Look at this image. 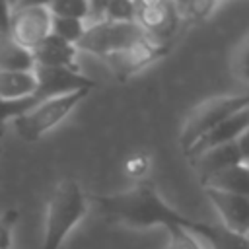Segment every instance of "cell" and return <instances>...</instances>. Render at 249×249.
I'll return each instance as SVG.
<instances>
[{
	"label": "cell",
	"instance_id": "cell-1",
	"mask_svg": "<svg viewBox=\"0 0 249 249\" xmlns=\"http://www.w3.org/2000/svg\"><path fill=\"white\" fill-rule=\"evenodd\" d=\"M93 202L109 220L134 228H152V226H165L167 230L183 228L195 233L204 243L210 239L214 231V226L204 222H195L179 214L150 185H136L117 195L93 196Z\"/></svg>",
	"mask_w": 249,
	"mask_h": 249
},
{
	"label": "cell",
	"instance_id": "cell-2",
	"mask_svg": "<svg viewBox=\"0 0 249 249\" xmlns=\"http://www.w3.org/2000/svg\"><path fill=\"white\" fill-rule=\"evenodd\" d=\"M88 212V200L74 179L60 181L47 204L45 233L41 249H60L68 233Z\"/></svg>",
	"mask_w": 249,
	"mask_h": 249
},
{
	"label": "cell",
	"instance_id": "cell-3",
	"mask_svg": "<svg viewBox=\"0 0 249 249\" xmlns=\"http://www.w3.org/2000/svg\"><path fill=\"white\" fill-rule=\"evenodd\" d=\"M88 93H89V89H78V91H72V93H64V95H56V97L37 101L27 113L14 119L16 132L27 142L39 140L49 130L58 126L74 111V107L82 99L88 97Z\"/></svg>",
	"mask_w": 249,
	"mask_h": 249
},
{
	"label": "cell",
	"instance_id": "cell-4",
	"mask_svg": "<svg viewBox=\"0 0 249 249\" xmlns=\"http://www.w3.org/2000/svg\"><path fill=\"white\" fill-rule=\"evenodd\" d=\"M146 33L140 29V25L136 21L119 23V21L99 19V21L88 23L76 49L97 54L101 58H107L115 53L124 51L126 47H130L134 41H138Z\"/></svg>",
	"mask_w": 249,
	"mask_h": 249
},
{
	"label": "cell",
	"instance_id": "cell-5",
	"mask_svg": "<svg viewBox=\"0 0 249 249\" xmlns=\"http://www.w3.org/2000/svg\"><path fill=\"white\" fill-rule=\"evenodd\" d=\"M245 107H249V93H226L198 105L183 126L181 132L183 152H187L200 136H204L216 124H220L222 121H226L228 117H231L233 113Z\"/></svg>",
	"mask_w": 249,
	"mask_h": 249
},
{
	"label": "cell",
	"instance_id": "cell-6",
	"mask_svg": "<svg viewBox=\"0 0 249 249\" xmlns=\"http://www.w3.org/2000/svg\"><path fill=\"white\" fill-rule=\"evenodd\" d=\"M51 23L53 14L49 8H14L8 37L33 51L47 35H51Z\"/></svg>",
	"mask_w": 249,
	"mask_h": 249
},
{
	"label": "cell",
	"instance_id": "cell-7",
	"mask_svg": "<svg viewBox=\"0 0 249 249\" xmlns=\"http://www.w3.org/2000/svg\"><path fill=\"white\" fill-rule=\"evenodd\" d=\"M167 51H169V43H160V41H154L148 35H144L138 41H134L130 47H126L124 51L115 53V54L107 56L105 60L115 70V74L121 80H124V78L132 76L134 72H138L140 68L148 66L150 62H156L158 58H161Z\"/></svg>",
	"mask_w": 249,
	"mask_h": 249
},
{
	"label": "cell",
	"instance_id": "cell-8",
	"mask_svg": "<svg viewBox=\"0 0 249 249\" xmlns=\"http://www.w3.org/2000/svg\"><path fill=\"white\" fill-rule=\"evenodd\" d=\"M37 89L35 99L43 101L49 97L72 93L78 89H91L93 82L72 68H58V66H35L33 68Z\"/></svg>",
	"mask_w": 249,
	"mask_h": 249
},
{
	"label": "cell",
	"instance_id": "cell-9",
	"mask_svg": "<svg viewBox=\"0 0 249 249\" xmlns=\"http://www.w3.org/2000/svg\"><path fill=\"white\" fill-rule=\"evenodd\" d=\"M204 193L212 206L218 210L222 226L233 233L249 237V196L231 195L210 187H204Z\"/></svg>",
	"mask_w": 249,
	"mask_h": 249
},
{
	"label": "cell",
	"instance_id": "cell-10",
	"mask_svg": "<svg viewBox=\"0 0 249 249\" xmlns=\"http://www.w3.org/2000/svg\"><path fill=\"white\" fill-rule=\"evenodd\" d=\"M134 21L140 25V29L154 41L160 43H169L177 21H179V12L175 4L169 0L161 6L154 8H136V18Z\"/></svg>",
	"mask_w": 249,
	"mask_h": 249
},
{
	"label": "cell",
	"instance_id": "cell-11",
	"mask_svg": "<svg viewBox=\"0 0 249 249\" xmlns=\"http://www.w3.org/2000/svg\"><path fill=\"white\" fill-rule=\"evenodd\" d=\"M249 128V107L233 113L231 117H228L226 121H222L220 124H216L212 130H208L204 136H200L187 152L185 156H189L191 160L196 158L198 154L210 150V148H216V146H222V144H230V142H235L239 138V134Z\"/></svg>",
	"mask_w": 249,
	"mask_h": 249
},
{
	"label": "cell",
	"instance_id": "cell-12",
	"mask_svg": "<svg viewBox=\"0 0 249 249\" xmlns=\"http://www.w3.org/2000/svg\"><path fill=\"white\" fill-rule=\"evenodd\" d=\"M31 53H33L35 66H58V68L78 70L76 66L78 49L53 33L47 35Z\"/></svg>",
	"mask_w": 249,
	"mask_h": 249
},
{
	"label": "cell",
	"instance_id": "cell-13",
	"mask_svg": "<svg viewBox=\"0 0 249 249\" xmlns=\"http://www.w3.org/2000/svg\"><path fill=\"white\" fill-rule=\"evenodd\" d=\"M235 163H241V156H239V150H237L235 142L210 148V150L198 154L196 158H193V165H195L202 185L210 177H214L216 173H220V171H224V169H228Z\"/></svg>",
	"mask_w": 249,
	"mask_h": 249
},
{
	"label": "cell",
	"instance_id": "cell-14",
	"mask_svg": "<svg viewBox=\"0 0 249 249\" xmlns=\"http://www.w3.org/2000/svg\"><path fill=\"white\" fill-rule=\"evenodd\" d=\"M37 80L31 72H10L0 70V99L4 101H19L27 97H35Z\"/></svg>",
	"mask_w": 249,
	"mask_h": 249
},
{
	"label": "cell",
	"instance_id": "cell-15",
	"mask_svg": "<svg viewBox=\"0 0 249 249\" xmlns=\"http://www.w3.org/2000/svg\"><path fill=\"white\" fill-rule=\"evenodd\" d=\"M204 187L231 193V195L249 196V163L241 161V163H235V165L216 173L214 177H210L204 183Z\"/></svg>",
	"mask_w": 249,
	"mask_h": 249
},
{
	"label": "cell",
	"instance_id": "cell-16",
	"mask_svg": "<svg viewBox=\"0 0 249 249\" xmlns=\"http://www.w3.org/2000/svg\"><path fill=\"white\" fill-rule=\"evenodd\" d=\"M35 68L33 53L10 37H0V70L10 72H31Z\"/></svg>",
	"mask_w": 249,
	"mask_h": 249
},
{
	"label": "cell",
	"instance_id": "cell-17",
	"mask_svg": "<svg viewBox=\"0 0 249 249\" xmlns=\"http://www.w3.org/2000/svg\"><path fill=\"white\" fill-rule=\"evenodd\" d=\"M88 27V21L84 19H76V18H60V16H53V23H51V33L60 37L62 41L70 43V45H78V41L82 39L84 31Z\"/></svg>",
	"mask_w": 249,
	"mask_h": 249
},
{
	"label": "cell",
	"instance_id": "cell-18",
	"mask_svg": "<svg viewBox=\"0 0 249 249\" xmlns=\"http://www.w3.org/2000/svg\"><path fill=\"white\" fill-rule=\"evenodd\" d=\"M208 249H249V237L233 233L224 226H214L210 239L206 241Z\"/></svg>",
	"mask_w": 249,
	"mask_h": 249
},
{
	"label": "cell",
	"instance_id": "cell-19",
	"mask_svg": "<svg viewBox=\"0 0 249 249\" xmlns=\"http://www.w3.org/2000/svg\"><path fill=\"white\" fill-rule=\"evenodd\" d=\"M53 16H60V18H76V19H84L88 21V0H53V4L49 6Z\"/></svg>",
	"mask_w": 249,
	"mask_h": 249
},
{
	"label": "cell",
	"instance_id": "cell-20",
	"mask_svg": "<svg viewBox=\"0 0 249 249\" xmlns=\"http://www.w3.org/2000/svg\"><path fill=\"white\" fill-rule=\"evenodd\" d=\"M134 18H136V2L134 0H111L105 10V16H103V19L119 21V23L134 21Z\"/></svg>",
	"mask_w": 249,
	"mask_h": 249
},
{
	"label": "cell",
	"instance_id": "cell-21",
	"mask_svg": "<svg viewBox=\"0 0 249 249\" xmlns=\"http://www.w3.org/2000/svg\"><path fill=\"white\" fill-rule=\"evenodd\" d=\"M165 249H208V247L195 233H191L183 228H171L169 230V243Z\"/></svg>",
	"mask_w": 249,
	"mask_h": 249
},
{
	"label": "cell",
	"instance_id": "cell-22",
	"mask_svg": "<svg viewBox=\"0 0 249 249\" xmlns=\"http://www.w3.org/2000/svg\"><path fill=\"white\" fill-rule=\"evenodd\" d=\"M37 103L35 97H27V99H19V101H4L0 99V126L8 121H14L16 117L27 113L33 105Z\"/></svg>",
	"mask_w": 249,
	"mask_h": 249
},
{
	"label": "cell",
	"instance_id": "cell-23",
	"mask_svg": "<svg viewBox=\"0 0 249 249\" xmlns=\"http://www.w3.org/2000/svg\"><path fill=\"white\" fill-rule=\"evenodd\" d=\"M216 4L218 0H187V4L183 6L179 14L189 19H204L214 10Z\"/></svg>",
	"mask_w": 249,
	"mask_h": 249
},
{
	"label": "cell",
	"instance_id": "cell-24",
	"mask_svg": "<svg viewBox=\"0 0 249 249\" xmlns=\"http://www.w3.org/2000/svg\"><path fill=\"white\" fill-rule=\"evenodd\" d=\"M233 72L239 80L249 84V35L239 45L235 56H233Z\"/></svg>",
	"mask_w": 249,
	"mask_h": 249
},
{
	"label": "cell",
	"instance_id": "cell-25",
	"mask_svg": "<svg viewBox=\"0 0 249 249\" xmlns=\"http://www.w3.org/2000/svg\"><path fill=\"white\" fill-rule=\"evenodd\" d=\"M16 212L0 216V249H10L12 247V228H14Z\"/></svg>",
	"mask_w": 249,
	"mask_h": 249
},
{
	"label": "cell",
	"instance_id": "cell-26",
	"mask_svg": "<svg viewBox=\"0 0 249 249\" xmlns=\"http://www.w3.org/2000/svg\"><path fill=\"white\" fill-rule=\"evenodd\" d=\"M109 2H111V0H88V12H89L88 23H93V21L103 19Z\"/></svg>",
	"mask_w": 249,
	"mask_h": 249
},
{
	"label": "cell",
	"instance_id": "cell-27",
	"mask_svg": "<svg viewBox=\"0 0 249 249\" xmlns=\"http://www.w3.org/2000/svg\"><path fill=\"white\" fill-rule=\"evenodd\" d=\"M12 12H14V8L6 0H0V37H8V33H10Z\"/></svg>",
	"mask_w": 249,
	"mask_h": 249
},
{
	"label": "cell",
	"instance_id": "cell-28",
	"mask_svg": "<svg viewBox=\"0 0 249 249\" xmlns=\"http://www.w3.org/2000/svg\"><path fill=\"white\" fill-rule=\"evenodd\" d=\"M235 146L239 150V156H241V161L243 163H249V128H245L239 138L235 140Z\"/></svg>",
	"mask_w": 249,
	"mask_h": 249
},
{
	"label": "cell",
	"instance_id": "cell-29",
	"mask_svg": "<svg viewBox=\"0 0 249 249\" xmlns=\"http://www.w3.org/2000/svg\"><path fill=\"white\" fill-rule=\"evenodd\" d=\"M53 0H18L14 8H49Z\"/></svg>",
	"mask_w": 249,
	"mask_h": 249
},
{
	"label": "cell",
	"instance_id": "cell-30",
	"mask_svg": "<svg viewBox=\"0 0 249 249\" xmlns=\"http://www.w3.org/2000/svg\"><path fill=\"white\" fill-rule=\"evenodd\" d=\"M173 4H175V8H177V12H181L183 10V6L187 4V0H171Z\"/></svg>",
	"mask_w": 249,
	"mask_h": 249
},
{
	"label": "cell",
	"instance_id": "cell-31",
	"mask_svg": "<svg viewBox=\"0 0 249 249\" xmlns=\"http://www.w3.org/2000/svg\"><path fill=\"white\" fill-rule=\"evenodd\" d=\"M6 2H8V4H10V6H12V8H14V6H16V4H18V0H6Z\"/></svg>",
	"mask_w": 249,
	"mask_h": 249
},
{
	"label": "cell",
	"instance_id": "cell-32",
	"mask_svg": "<svg viewBox=\"0 0 249 249\" xmlns=\"http://www.w3.org/2000/svg\"><path fill=\"white\" fill-rule=\"evenodd\" d=\"M218 2H220V0H218Z\"/></svg>",
	"mask_w": 249,
	"mask_h": 249
}]
</instances>
